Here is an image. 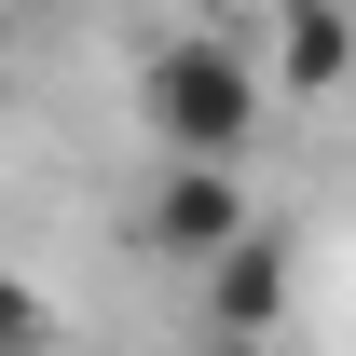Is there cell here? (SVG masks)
Masks as SVG:
<instances>
[{"instance_id": "cell-3", "label": "cell", "mask_w": 356, "mask_h": 356, "mask_svg": "<svg viewBox=\"0 0 356 356\" xmlns=\"http://www.w3.org/2000/svg\"><path fill=\"white\" fill-rule=\"evenodd\" d=\"M274 302H288V261H274V233H233L220 261H206V315H220V329H274Z\"/></svg>"}, {"instance_id": "cell-2", "label": "cell", "mask_w": 356, "mask_h": 356, "mask_svg": "<svg viewBox=\"0 0 356 356\" xmlns=\"http://www.w3.org/2000/svg\"><path fill=\"white\" fill-rule=\"evenodd\" d=\"M233 233H261V206H247V178L220 165V151H165V178H151V206H137V247L178 274H206L233 247Z\"/></svg>"}, {"instance_id": "cell-4", "label": "cell", "mask_w": 356, "mask_h": 356, "mask_svg": "<svg viewBox=\"0 0 356 356\" xmlns=\"http://www.w3.org/2000/svg\"><path fill=\"white\" fill-rule=\"evenodd\" d=\"M356 69V0H288V83H343Z\"/></svg>"}, {"instance_id": "cell-1", "label": "cell", "mask_w": 356, "mask_h": 356, "mask_svg": "<svg viewBox=\"0 0 356 356\" xmlns=\"http://www.w3.org/2000/svg\"><path fill=\"white\" fill-rule=\"evenodd\" d=\"M261 110H274V83H261V55L233 42V28H165L151 69H137V137H151V151H220V165H247V151H261Z\"/></svg>"}, {"instance_id": "cell-6", "label": "cell", "mask_w": 356, "mask_h": 356, "mask_svg": "<svg viewBox=\"0 0 356 356\" xmlns=\"http://www.w3.org/2000/svg\"><path fill=\"white\" fill-rule=\"evenodd\" d=\"M0 96H14V69H0Z\"/></svg>"}, {"instance_id": "cell-5", "label": "cell", "mask_w": 356, "mask_h": 356, "mask_svg": "<svg viewBox=\"0 0 356 356\" xmlns=\"http://www.w3.org/2000/svg\"><path fill=\"white\" fill-rule=\"evenodd\" d=\"M42 329H55V302H28V288L0 274V343H42Z\"/></svg>"}]
</instances>
